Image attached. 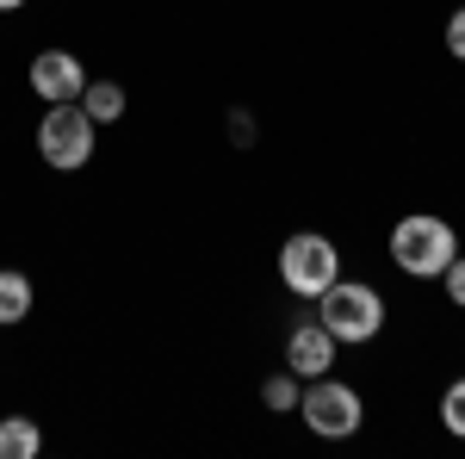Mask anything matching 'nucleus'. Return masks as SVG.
I'll return each instance as SVG.
<instances>
[{
  "label": "nucleus",
  "instance_id": "39448f33",
  "mask_svg": "<svg viewBox=\"0 0 465 459\" xmlns=\"http://www.w3.org/2000/svg\"><path fill=\"white\" fill-rule=\"evenodd\" d=\"M298 416L317 428L322 441H348L360 428V391L341 379H311V391L298 397Z\"/></svg>",
  "mask_w": 465,
  "mask_h": 459
},
{
  "label": "nucleus",
  "instance_id": "4468645a",
  "mask_svg": "<svg viewBox=\"0 0 465 459\" xmlns=\"http://www.w3.org/2000/svg\"><path fill=\"white\" fill-rule=\"evenodd\" d=\"M447 50H453V56L465 63V6L453 13V19H447Z\"/></svg>",
  "mask_w": 465,
  "mask_h": 459
},
{
  "label": "nucleus",
  "instance_id": "0eeeda50",
  "mask_svg": "<svg viewBox=\"0 0 465 459\" xmlns=\"http://www.w3.org/2000/svg\"><path fill=\"white\" fill-rule=\"evenodd\" d=\"M286 366L298 379H322L329 366H335V335L322 329V323H298L286 342Z\"/></svg>",
  "mask_w": 465,
  "mask_h": 459
},
{
  "label": "nucleus",
  "instance_id": "423d86ee",
  "mask_svg": "<svg viewBox=\"0 0 465 459\" xmlns=\"http://www.w3.org/2000/svg\"><path fill=\"white\" fill-rule=\"evenodd\" d=\"M32 87L44 106H56V100H81V87H87V69H81V56L69 50H44L32 63Z\"/></svg>",
  "mask_w": 465,
  "mask_h": 459
},
{
  "label": "nucleus",
  "instance_id": "ddd939ff",
  "mask_svg": "<svg viewBox=\"0 0 465 459\" xmlns=\"http://www.w3.org/2000/svg\"><path fill=\"white\" fill-rule=\"evenodd\" d=\"M440 280H447V298L465 311V254H453V261H447V274H440Z\"/></svg>",
  "mask_w": 465,
  "mask_h": 459
},
{
  "label": "nucleus",
  "instance_id": "20e7f679",
  "mask_svg": "<svg viewBox=\"0 0 465 459\" xmlns=\"http://www.w3.org/2000/svg\"><path fill=\"white\" fill-rule=\"evenodd\" d=\"M280 280H286L298 298H317L322 285L341 280V254H335L329 236L298 230V236H286V248H280Z\"/></svg>",
  "mask_w": 465,
  "mask_h": 459
},
{
  "label": "nucleus",
  "instance_id": "f8f14e48",
  "mask_svg": "<svg viewBox=\"0 0 465 459\" xmlns=\"http://www.w3.org/2000/svg\"><path fill=\"white\" fill-rule=\"evenodd\" d=\"M440 423H447V434L465 441V379H453V385L440 391Z\"/></svg>",
  "mask_w": 465,
  "mask_h": 459
},
{
  "label": "nucleus",
  "instance_id": "f03ea898",
  "mask_svg": "<svg viewBox=\"0 0 465 459\" xmlns=\"http://www.w3.org/2000/svg\"><path fill=\"white\" fill-rule=\"evenodd\" d=\"M317 323L335 342H372L385 329V298L360 280H335L317 292Z\"/></svg>",
  "mask_w": 465,
  "mask_h": 459
},
{
  "label": "nucleus",
  "instance_id": "2eb2a0df",
  "mask_svg": "<svg viewBox=\"0 0 465 459\" xmlns=\"http://www.w3.org/2000/svg\"><path fill=\"white\" fill-rule=\"evenodd\" d=\"M13 6H25V0H0V13H13Z\"/></svg>",
  "mask_w": 465,
  "mask_h": 459
},
{
  "label": "nucleus",
  "instance_id": "9d476101",
  "mask_svg": "<svg viewBox=\"0 0 465 459\" xmlns=\"http://www.w3.org/2000/svg\"><path fill=\"white\" fill-rule=\"evenodd\" d=\"M32 317V280L19 267H0V323H25Z\"/></svg>",
  "mask_w": 465,
  "mask_h": 459
},
{
  "label": "nucleus",
  "instance_id": "9b49d317",
  "mask_svg": "<svg viewBox=\"0 0 465 459\" xmlns=\"http://www.w3.org/2000/svg\"><path fill=\"white\" fill-rule=\"evenodd\" d=\"M261 404H267V410H280V416H286V410H298V373H273V379H267V385H261Z\"/></svg>",
  "mask_w": 465,
  "mask_h": 459
},
{
  "label": "nucleus",
  "instance_id": "7ed1b4c3",
  "mask_svg": "<svg viewBox=\"0 0 465 459\" xmlns=\"http://www.w3.org/2000/svg\"><path fill=\"white\" fill-rule=\"evenodd\" d=\"M37 155L56 175L87 168V155H94V118L81 112V100H56V106L37 118Z\"/></svg>",
  "mask_w": 465,
  "mask_h": 459
},
{
  "label": "nucleus",
  "instance_id": "1a4fd4ad",
  "mask_svg": "<svg viewBox=\"0 0 465 459\" xmlns=\"http://www.w3.org/2000/svg\"><path fill=\"white\" fill-rule=\"evenodd\" d=\"M44 434L32 416H0V459H37Z\"/></svg>",
  "mask_w": 465,
  "mask_h": 459
},
{
  "label": "nucleus",
  "instance_id": "f257e3e1",
  "mask_svg": "<svg viewBox=\"0 0 465 459\" xmlns=\"http://www.w3.org/2000/svg\"><path fill=\"white\" fill-rule=\"evenodd\" d=\"M453 254H460V236H453V224H447V217H429V212L397 217V230H391V261L410 274V280H440Z\"/></svg>",
  "mask_w": 465,
  "mask_h": 459
},
{
  "label": "nucleus",
  "instance_id": "6e6552de",
  "mask_svg": "<svg viewBox=\"0 0 465 459\" xmlns=\"http://www.w3.org/2000/svg\"><path fill=\"white\" fill-rule=\"evenodd\" d=\"M81 112H87L94 125H118V118H124V87H118V81H87V87H81Z\"/></svg>",
  "mask_w": 465,
  "mask_h": 459
}]
</instances>
